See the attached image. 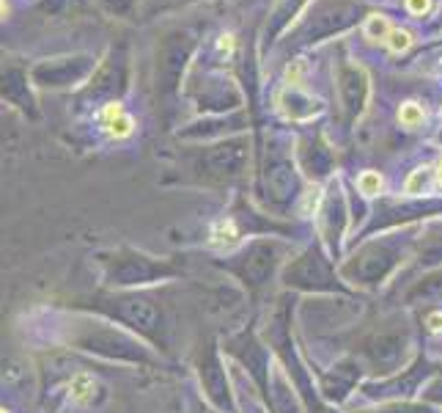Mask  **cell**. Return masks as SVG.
I'll list each match as a JSON object with an SVG mask.
<instances>
[{"instance_id": "cb8c5ba5", "label": "cell", "mask_w": 442, "mask_h": 413, "mask_svg": "<svg viewBox=\"0 0 442 413\" xmlns=\"http://www.w3.org/2000/svg\"><path fill=\"white\" fill-rule=\"evenodd\" d=\"M423 118H426V111H423V105H418V102H404V105L398 108V121H401L404 127H409V130L420 127Z\"/></svg>"}, {"instance_id": "ffe728a7", "label": "cell", "mask_w": 442, "mask_h": 413, "mask_svg": "<svg viewBox=\"0 0 442 413\" xmlns=\"http://www.w3.org/2000/svg\"><path fill=\"white\" fill-rule=\"evenodd\" d=\"M99 118H102V127L108 130L110 138H126V135H132V130H135V118L129 116V114H124L121 102H108V105L102 108Z\"/></svg>"}, {"instance_id": "5b68a950", "label": "cell", "mask_w": 442, "mask_h": 413, "mask_svg": "<svg viewBox=\"0 0 442 413\" xmlns=\"http://www.w3.org/2000/svg\"><path fill=\"white\" fill-rule=\"evenodd\" d=\"M94 267L99 273L102 290H152L163 287L184 276V262L167 259V256H152L146 251H138L132 245H115L102 248L94 254Z\"/></svg>"}, {"instance_id": "8992f818", "label": "cell", "mask_w": 442, "mask_h": 413, "mask_svg": "<svg viewBox=\"0 0 442 413\" xmlns=\"http://www.w3.org/2000/svg\"><path fill=\"white\" fill-rule=\"evenodd\" d=\"M352 355L366 366L368 377H390L415 361V325L404 309L385 314L374 328H368Z\"/></svg>"}, {"instance_id": "5bb4252c", "label": "cell", "mask_w": 442, "mask_h": 413, "mask_svg": "<svg viewBox=\"0 0 442 413\" xmlns=\"http://www.w3.org/2000/svg\"><path fill=\"white\" fill-rule=\"evenodd\" d=\"M442 267V229L432 226V229H420V237H418V245H415V254L409 259V265L404 267V273L398 276L409 281H415L418 276L429 273V270H437Z\"/></svg>"}, {"instance_id": "d6a6232c", "label": "cell", "mask_w": 442, "mask_h": 413, "mask_svg": "<svg viewBox=\"0 0 442 413\" xmlns=\"http://www.w3.org/2000/svg\"><path fill=\"white\" fill-rule=\"evenodd\" d=\"M198 413H218V411H215V408H209V405L204 403V405H201V411H198Z\"/></svg>"}, {"instance_id": "484cf974", "label": "cell", "mask_w": 442, "mask_h": 413, "mask_svg": "<svg viewBox=\"0 0 442 413\" xmlns=\"http://www.w3.org/2000/svg\"><path fill=\"white\" fill-rule=\"evenodd\" d=\"M420 400H423L426 405H434V408L442 411V369L426 383V389L420 391Z\"/></svg>"}, {"instance_id": "d6986e66", "label": "cell", "mask_w": 442, "mask_h": 413, "mask_svg": "<svg viewBox=\"0 0 442 413\" xmlns=\"http://www.w3.org/2000/svg\"><path fill=\"white\" fill-rule=\"evenodd\" d=\"M341 97H343L346 114L352 118L363 111L366 97H368V83H366V75L360 69L349 66V69L341 72Z\"/></svg>"}, {"instance_id": "44dd1931", "label": "cell", "mask_w": 442, "mask_h": 413, "mask_svg": "<svg viewBox=\"0 0 442 413\" xmlns=\"http://www.w3.org/2000/svg\"><path fill=\"white\" fill-rule=\"evenodd\" d=\"M354 413H440V408L426 405L423 400H401V403H379V405L360 408Z\"/></svg>"}, {"instance_id": "7a4b0ae2", "label": "cell", "mask_w": 442, "mask_h": 413, "mask_svg": "<svg viewBox=\"0 0 442 413\" xmlns=\"http://www.w3.org/2000/svg\"><path fill=\"white\" fill-rule=\"evenodd\" d=\"M420 232L401 226V232L382 237H368L357 251H352L346 259L338 262V273L343 284L354 293H377L387 287L395 276L404 273L409 265Z\"/></svg>"}, {"instance_id": "603a6c76", "label": "cell", "mask_w": 442, "mask_h": 413, "mask_svg": "<svg viewBox=\"0 0 442 413\" xmlns=\"http://www.w3.org/2000/svg\"><path fill=\"white\" fill-rule=\"evenodd\" d=\"M366 36L371 39V42H387V36L393 33V25L387 22V17L382 14H374V17H368V22H366Z\"/></svg>"}, {"instance_id": "6da1fadb", "label": "cell", "mask_w": 442, "mask_h": 413, "mask_svg": "<svg viewBox=\"0 0 442 413\" xmlns=\"http://www.w3.org/2000/svg\"><path fill=\"white\" fill-rule=\"evenodd\" d=\"M17 331L25 342L42 345L50 350L99 358L108 364L124 366H146V369H165L167 361L152 345H146L132 331L121 328L102 314L85 309H60V306H39L19 317Z\"/></svg>"}, {"instance_id": "9a60e30c", "label": "cell", "mask_w": 442, "mask_h": 413, "mask_svg": "<svg viewBox=\"0 0 442 413\" xmlns=\"http://www.w3.org/2000/svg\"><path fill=\"white\" fill-rule=\"evenodd\" d=\"M270 408L272 413H308L300 389L294 386L291 375L277 358L272 361V372H270Z\"/></svg>"}, {"instance_id": "7402d4cb", "label": "cell", "mask_w": 442, "mask_h": 413, "mask_svg": "<svg viewBox=\"0 0 442 413\" xmlns=\"http://www.w3.org/2000/svg\"><path fill=\"white\" fill-rule=\"evenodd\" d=\"M432 182H434V166H420V169H415L407 182H404V193H409V196H420V193H426L429 187H432Z\"/></svg>"}, {"instance_id": "52a82bcc", "label": "cell", "mask_w": 442, "mask_h": 413, "mask_svg": "<svg viewBox=\"0 0 442 413\" xmlns=\"http://www.w3.org/2000/svg\"><path fill=\"white\" fill-rule=\"evenodd\" d=\"M280 290L283 293H302V295H352L338 273V262L322 240L311 242L308 248L297 251L286 267L280 270Z\"/></svg>"}, {"instance_id": "f546056e", "label": "cell", "mask_w": 442, "mask_h": 413, "mask_svg": "<svg viewBox=\"0 0 442 413\" xmlns=\"http://www.w3.org/2000/svg\"><path fill=\"white\" fill-rule=\"evenodd\" d=\"M132 3H135V0H105V6H108L110 11H126V8H132Z\"/></svg>"}, {"instance_id": "1f68e13d", "label": "cell", "mask_w": 442, "mask_h": 413, "mask_svg": "<svg viewBox=\"0 0 442 413\" xmlns=\"http://www.w3.org/2000/svg\"><path fill=\"white\" fill-rule=\"evenodd\" d=\"M429 353H432V355H437V358H440V361H442V339H437V342L432 345V350H429Z\"/></svg>"}, {"instance_id": "4316f807", "label": "cell", "mask_w": 442, "mask_h": 413, "mask_svg": "<svg viewBox=\"0 0 442 413\" xmlns=\"http://www.w3.org/2000/svg\"><path fill=\"white\" fill-rule=\"evenodd\" d=\"M423 331L429 336H442V309H426L423 314Z\"/></svg>"}, {"instance_id": "277c9868", "label": "cell", "mask_w": 442, "mask_h": 413, "mask_svg": "<svg viewBox=\"0 0 442 413\" xmlns=\"http://www.w3.org/2000/svg\"><path fill=\"white\" fill-rule=\"evenodd\" d=\"M291 240L275 235L253 237L242 242L239 248L228 251L220 259H212V265L231 276L250 297H261L270 293V287L280 281V270L294 256Z\"/></svg>"}, {"instance_id": "83f0119b", "label": "cell", "mask_w": 442, "mask_h": 413, "mask_svg": "<svg viewBox=\"0 0 442 413\" xmlns=\"http://www.w3.org/2000/svg\"><path fill=\"white\" fill-rule=\"evenodd\" d=\"M409 45H412V36H409V31L393 28V33L387 36V47H390L393 53H404V50H407Z\"/></svg>"}, {"instance_id": "4dcf8cb0", "label": "cell", "mask_w": 442, "mask_h": 413, "mask_svg": "<svg viewBox=\"0 0 442 413\" xmlns=\"http://www.w3.org/2000/svg\"><path fill=\"white\" fill-rule=\"evenodd\" d=\"M434 185L442 187V157L437 160V166H434Z\"/></svg>"}, {"instance_id": "ba28073f", "label": "cell", "mask_w": 442, "mask_h": 413, "mask_svg": "<svg viewBox=\"0 0 442 413\" xmlns=\"http://www.w3.org/2000/svg\"><path fill=\"white\" fill-rule=\"evenodd\" d=\"M193 372L201 389V397L209 408L218 413H239L236 394H234V380H231V366L222 353L220 339L206 336L195 353H193Z\"/></svg>"}, {"instance_id": "f1b7e54d", "label": "cell", "mask_w": 442, "mask_h": 413, "mask_svg": "<svg viewBox=\"0 0 442 413\" xmlns=\"http://www.w3.org/2000/svg\"><path fill=\"white\" fill-rule=\"evenodd\" d=\"M407 8L412 14H426L432 8V0H407Z\"/></svg>"}, {"instance_id": "2e32d148", "label": "cell", "mask_w": 442, "mask_h": 413, "mask_svg": "<svg viewBox=\"0 0 442 413\" xmlns=\"http://www.w3.org/2000/svg\"><path fill=\"white\" fill-rule=\"evenodd\" d=\"M66 400L72 403V405H77V408H97L102 400H105V386H102V380L97 377V375H91V372H85V369H77L74 375H72V380L66 383Z\"/></svg>"}, {"instance_id": "e0dca14e", "label": "cell", "mask_w": 442, "mask_h": 413, "mask_svg": "<svg viewBox=\"0 0 442 413\" xmlns=\"http://www.w3.org/2000/svg\"><path fill=\"white\" fill-rule=\"evenodd\" d=\"M442 297V267L437 270H429L423 276H418L415 281H409L404 290H401V306L404 309H412V306H429L434 300Z\"/></svg>"}, {"instance_id": "d4e9b609", "label": "cell", "mask_w": 442, "mask_h": 413, "mask_svg": "<svg viewBox=\"0 0 442 413\" xmlns=\"http://www.w3.org/2000/svg\"><path fill=\"white\" fill-rule=\"evenodd\" d=\"M357 190L366 196V198H374L382 193V174L379 171H363L357 177Z\"/></svg>"}, {"instance_id": "3957f363", "label": "cell", "mask_w": 442, "mask_h": 413, "mask_svg": "<svg viewBox=\"0 0 442 413\" xmlns=\"http://www.w3.org/2000/svg\"><path fill=\"white\" fill-rule=\"evenodd\" d=\"M72 306L94 311V314H102V317H108L113 322H118L121 328L132 331L135 336H140L157 353H167L170 325H167L163 303L157 300V295L152 290H126V293L102 290V293L83 297V300H77Z\"/></svg>"}, {"instance_id": "9c48e42d", "label": "cell", "mask_w": 442, "mask_h": 413, "mask_svg": "<svg viewBox=\"0 0 442 413\" xmlns=\"http://www.w3.org/2000/svg\"><path fill=\"white\" fill-rule=\"evenodd\" d=\"M442 369V361L432 353H418L409 366H404L401 372L390 375V377H368L357 397L363 403L379 405V403H401V400H420V391L426 389V383Z\"/></svg>"}, {"instance_id": "4fadbf2b", "label": "cell", "mask_w": 442, "mask_h": 413, "mask_svg": "<svg viewBox=\"0 0 442 413\" xmlns=\"http://www.w3.org/2000/svg\"><path fill=\"white\" fill-rule=\"evenodd\" d=\"M264 201L272 210H288V204L300 196V177L288 157H272L264 169Z\"/></svg>"}, {"instance_id": "8fae6325", "label": "cell", "mask_w": 442, "mask_h": 413, "mask_svg": "<svg viewBox=\"0 0 442 413\" xmlns=\"http://www.w3.org/2000/svg\"><path fill=\"white\" fill-rule=\"evenodd\" d=\"M366 380H368L366 366L357 361V355L352 353L335 358V364L330 369L316 375V386H319L322 400L327 405H335V408H343L352 397H357V391H360V386Z\"/></svg>"}, {"instance_id": "ac0fdd59", "label": "cell", "mask_w": 442, "mask_h": 413, "mask_svg": "<svg viewBox=\"0 0 442 413\" xmlns=\"http://www.w3.org/2000/svg\"><path fill=\"white\" fill-rule=\"evenodd\" d=\"M88 61H56V63H42L33 77L42 86H69L74 80H83L88 75Z\"/></svg>"}, {"instance_id": "30bf717a", "label": "cell", "mask_w": 442, "mask_h": 413, "mask_svg": "<svg viewBox=\"0 0 442 413\" xmlns=\"http://www.w3.org/2000/svg\"><path fill=\"white\" fill-rule=\"evenodd\" d=\"M247 155H250V146L245 138H225L201 149V155L193 163V171L209 182H225L245 171Z\"/></svg>"}, {"instance_id": "7c38bea8", "label": "cell", "mask_w": 442, "mask_h": 413, "mask_svg": "<svg viewBox=\"0 0 442 413\" xmlns=\"http://www.w3.org/2000/svg\"><path fill=\"white\" fill-rule=\"evenodd\" d=\"M316 224H319L322 245L330 251L335 262H341V251H343L346 232H349V210H346V198L341 196L338 187L330 190L327 196H322V201L316 207Z\"/></svg>"}]
</instances>
